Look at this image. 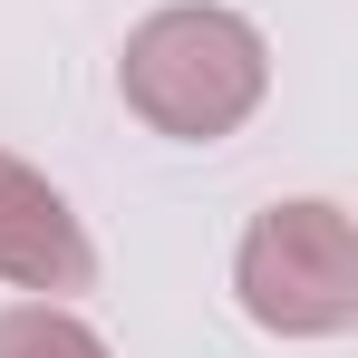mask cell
<instances>
[{"label":"cell","mask_w":358,"mask_h":358,"mask_svg":"<svg viewBox=\"0 0 358 358\" xmlns=\"http://www.w3.org/2000/svg\"><path fill=\"white\" fill-rule=\"evenodd\" d=\"M233 300L271 339H349L358 329V223L329 194L262 203L233 252Z\"/></svg>","instance_id":"7a4b0ae2"},{"label":"cell","mask_w":358,"mask_h":358,"mask_svg":"<svg viewBox=\"0 0 358 358\" xmlns=\"http://www.w3.org/2000/svg\"><path fill=\"white\" fill-rule=\"evenodd\" d=\"M0 358H117L68 300H10L0 310Z\"/></svg>","instance_id":"277c9868"},{"label":"cell","mask_w":358,"mask_h":358,"mask_svg":"<svg viewBox=\"0 0 358 358\" xmlns=\"http://www.w3.org/2000/svg\"><path fill=\"white\" fill-rule=\"evenodd\" d=\"M0 281L29 300H78L97 291V242L87 223L68 213V194L39 165H20L10 145H0Z\"/></svg>","instance_id":"3957f363"},{"label":"cell","mask_w":358,"mask_h":358,"mask_svg":"<svg viewBox=\"0 0 358 358\" xmlns=\"http://www.w3.org/2000/svg\"><path fill=\"white\" fill-rule=\"evenodd\" d=\"M117 97L136 126H155L175 145H223L271 97V39L223 0L145 10L117 49Z\"/></svg>","instance_id":"6da1fadb"}]
</instances>
